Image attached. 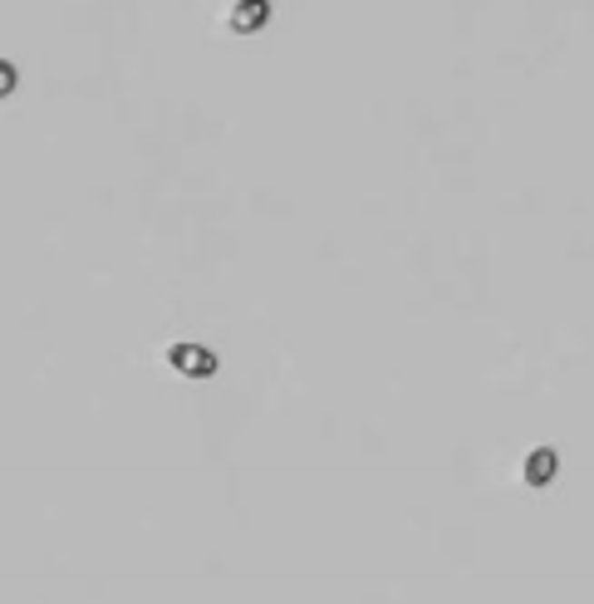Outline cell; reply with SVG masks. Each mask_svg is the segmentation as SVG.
Masks as SVG:
<instances>
[{
  "instance_id": "cell-2",
  "label": "cell",
  "mask_w": 594,
  "mask_h": 604,
  "mask_svg": "<svg viewBox=\"0 0 594 604\" xmlns=\"http://www.w3.org/2000/svg\"><path fill=\"white\" fill-rule=\"evenodd\" d=\"M10 84H15V69H10V64H5V59H0V94H5V89H10Z\"/></svg>"
},
{
  "instance_id": "cell-1",
  "label": "cell",
  "mask_w": 594,
  "mask_h": 604,
  "mask_svg": "<svg viewBox=\"0 0 594 604\" xmlns=\"http://www.w3.org/2000/svg\"><path fill=\"white\" fill-rule=\"evenodd\" d=\"M173 359H177V364L182 369H212V354H202V349H187V344H182V349H173Z\"/></svg>"
}]
</instances>
